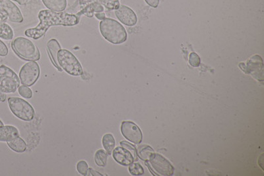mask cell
I'll use <instances>...</instances> for the list:
<instances>
[{"mask_svg":"<svg viewBox=\"0 0 264 176\" xmlns=\"http://www.w3.org/2000/svg\"><path fill=\"white\" fill-rule=\"evenodd\" d=\"M14 37L12 28L5 22L0 23V38L5 41H11Z\"/></svg>","mask_w":264,"mask_h":176,"instance_id":"obj_21","label":"cell"},{"mask_svg":"<svg viewBox=\"0 0 264 176\" xmlns=\"http://www.w3.org/2000/svg\"><path fill=\"white\" fill-rule=\"evenodd\" d=\"M39 24L35 28H29L24 32L26 37L38 40L44 37L48 28L52 26H72L79 24L80 16L62 11L56 12L44 9L39 13Z\"/></svg>","mask_w":264,"mask_h":176,"instance_id":"obj_1","label":"cell"},{"mask_svg":"<svg viewBox=\"0 0 264 176\" xmlns=\"http://www.w3.org/2000/svg\"><path fill=\"white\" fill-rule=\"evenodd\" d=\"M41 69L39 64L35 61L28 62L20 70V82L24 86H33L39 79Z\"/></svg>","mask_w":264,"mask_h":176,"instance_id":"obj_7","label":"cell"},{"mask_svg":"<svg viewBox=\"0 0 264 176\" xmlns=\"http://www.w3.org/2000/svg\"><path fill=\"white\" fill-rule=\"evenodd\" d=\"M99 12H104V7L97 1H95L82 7V10L77 15L79 16L84 15L88 18H91L95 16V13Z\"/></svg>","mask_w":264,"mask_h":176,"instance_id":"obj_16","label":"cell"},{"mask_svg":"<svg viewBox=\"0 0 264 176\" xmlns=\"http://www.w3.org/2000/svg\"><path fill=\"white\" fill-rule=\"evenodd\" d=\"M115 16L122 24L128 26H135L137 22V17L133 10L124 5H120L115 10Z\"/></svg>","mask_w":264,"mask_h":176,"instance_id":"obj_12","label":"cell"},{"mask_svg":"<svg viewBox=\"0 0 264 176\" xmlns=\"http://www.w3.org/2000/svg\"><path fill=\"white\" fill-rule=\"evenodd\" d=\"M145 1L147 4L154 8H156L159 5V0H145Z\"/></svg>","mask_w":264,"mask_h":176,"instance_id":"obj_30","label":"cell"},{"mask_svg":"<svg viewBox=\"0 0 264 176\" xmlns=\"http://www.w3.org/2000/svg\"><path fill=\"white\" fill-rule=\"evenodd\" d=\"M0 23H1V20H0Z\"/></svg>","mask_w":264,"mask_h":176,"instance_id":"obj_37","label":"cell"},{"mask_svg":"<svg viewBox=\"0 0 264 176\" xmlns=\"http://www.w3.org/2000/svg\"><path fill=\"white\" fill-rule=\"evenodd\" d=\"M7 95L0 91V102H4L6 100Z\"/></svg>","mask_w":264,"mask_h":176,"instance_id":"obj_34","label":"cell"},{"mask_svg":"<svg viewBox=\"0 0 264 176\" xmlns=\"http://www.w3.org/2000/svg\"><path fill=\"white\" fill-rule=\"evenodd\" d=\"M189 64L192 67H198L200 66L201 59L195 52H192L190 54Z\"/></svg>","mask_w":264,"mask_h":176,"instance_id":"obj_27","label":"cell"},{"mask_svg":"<svg viewBox=\"0 0 264 176\" xmlns=\"http://www.w3.org/2000/svg\"><path fill=\"white\" fill-rule=\"evenodd\" d=\"M11 48L17 56L26 61H39L41 53L35 44L29 39L22 37L16 38L11 43Z\"/></svg>","mask_w":264,"mask_h":176,"instance_id":"obj_3","label":"cell"},{"mask_svg":"<svg viewBox=\"0 0 264 176\" xmlns=\"http://www.w3.org/2000/svg\"><path fill=\"white\" fill-rule=\"evenodd\" d=\"M112 154L114 160L122 166H130L135 161L134 157L132 153L122 147L114 148Z\"/></svg>","mask_w":264,"mask_h":176,"instance_id":"obj_13","label":"cell"},{"mask_svg":"<svg viewBox=\"0 0 264 176\" xmlns=\"http://www.w3.org/2000/svg\"><path fill=\"white\" fill-rule=\"evenodd\" d=\"M18 92L21 96L26 98V99H30V98L33 97V92H32V90L29 87L22 85V86L19 87Z\"/></svg>","mask_w":264,"mask_h":176,"instance_id":"obj_25","label":"cell"},{"mask_svg":"<svg viewBox=\"0 0 264 176\" xmlns=\"http://www.w3.org/2000/svg\"><path fill=\"white\" fill-rule=\"evenodd\" d=\"M120 145H121V147L130 151V152L132 153V154H133V157H134L135 160H137V156L136 154V148H135L134 145H132L129 142L126 141H122L120 142Z\"/></svg>","mask_w":264,"mask_h":176,"instance_id":"obj_28","label":"cell"},{"mask_svg":"<svg viewBox=\"0 0 264 176\" xmlns=\"http://www.w3.org/2000/svg\"><path fill=\"white\" fill-rule=\"evenodd\" d=\"M97 2L109 10H116L120 7V0H97Z\"/></svg>","mask_w":264,"mask_h":176,"instance_id":"obj_23","label":"cell"},{"mask_svg":"<svg viewBox=\"0 0 264 176\" xmlns=\"http://www.w3.org/2000/svg\"><path fill=\"white\" fill-rule=\"evenodd\" d=\"M20 136L19 131L16 127L12 126H0V142L12 141Z\"/></svg>","mask_w":264,"mask_h":176,"instance_id":"obj_15","label":"cell"},{"mask_svg":"<svg viewBox=\"0 0 264 176\" xmlns=\"http://www.w3.org/2000/svg\"><path fill=\"white\" fill-rule=\"evenodd\" d=\"M99 30L104 39L113 44H121L127 41L128 34L125 28L113 19L105 18L102 20Z\"/></svg>","mask_w":264,"mask_h":176,"instance_id":"obj_2","label":"cell"},{"mask_svg":"<svg viewBox=\"0 0 264 176\" xmlns=\"http://www.w3.org/2000/svg\"><path fill=\"white\" fill-rule=\"evenodd\" d=\"M7 144L11 150L18 153L25 152L26 148H27L26 142L20 136L12 141L7 142Z\"/></svg>","mask_w":264,"mask_h":176,"instance_id":"obj_18","label":"cell"},{"mask_svg":"<svg viewBox=\"0 0 264 176\" xmlns=\"http://www.w3.org/2000/svg\"><path fill=\"white\" fill-rule=\"evenodd\" d=\"M9 50L6 44L0 40V56L5 57L8 55Z\"/></svg>","mask_w":264,"mask_h":176,"instance_id":"obj_29","label":"cell"},{"mask_svg":"<svg viewBox=\"0 0 264 176\" xmlns=\"http://www.w3.org/2000/svg\"><path fill=\"white\" fill-rule=\"evenodd\" d=\"M154 153V149L148 145H141L136 149L137 157L145 162L150 160V157Z\"/></svg>","mask_w":264,"mask_h":176,"instance_id":"obj_20","label":"cell"},{"mask_svg":"<svg viewBox=\"0 0 264 176\" xmlns=\"http://www.w3.org/2000/svg\"><path fill=\"white\" fill-rule=\"evenodd\" d=\"M77 172H79L81 175L86 176H88V166L86 161L81 160L79 161L76 166Z\"/></svg>","mask_w":264,"mask_h":176,"instance_id":"obj_26","label":"cell"},{"mask_svg":"<svg viewBox=\"0 0 264 176\" xmlns=\"http://www.w3.org/2000/svg\"><path fill=\"white\" fill-rule=\"evenodd\" d=\"M102 143L106 152L108 153L109 155L112 154V151L115 148L116 141H115L114 136L110 133H107L104 135Z\"/></svg>","mask_w":264,"mask_h":176,"instance_id":"obj_19","label":"cell"},{"mask_svg":"<svg viewBox=\"0 0 264 176\" xmlns=\"http://www.w3.org/2000/svg\"><path fill=\"white\" fill-rule=\"evenodd\" d=\"M43 4L49 10L62 12L67 7V0H42Z\"/></svg>","mask_w":264,"mask_h":176,"instance_id":"obj_17","label":"cell"},{"mask_svg":"<svg viewBox=\"0 0 264 176\" xmlns=\"http://www.w3.org/2000/svg\"><path fill=\"white\" fill-rule=\"evenodd\" d=\"M61 49V46L57 40L50 39L47 43V51H48L49 58H50L51 62H52L53 65L57 68L59 71H63L58 64L57 60L58 53Z\"/></svg>","mask_w":264,"mask_h":176,"instance_id":"obj_14","label":"cell"},{"mask_svg":"<svg viewBox=\"0 0 264 176\" xmlns=\"http://www.w3.org/2000/svg\"><path fill=\"white\" fill-rule=\"evenodd\" d=\"M57 60L62 69L71 76H81L84 73L82 64L70 51L61 49L58 53Z\"/></svg>","mask_w":264,"mask_h":176,"instance_id":"obj_4","label":"cell"},{"mask_svg":"<svg viewBox=\"0 0 264 176\" xmlns=\"http://www.w3.org/2000/svg\"><path fill=\"white\" fill-rule=\"evenodd\" d=\"M95 18L97 19V20H103L104 19L106 18V15L105 13L104 12H99L95 13Z\"/></svg>","mask_w":264,"mask_h":176,"instance_id":"obj_33","label":"cell"},{"mask_svg":"<svg viewBox=\"0 0 264 176\" xmlns=\"http://www.w3.org/2000/svg\"><path fill=\"white\" fill-rule=\"evenodd\" d=\"M11 1H16L21 5H25L28 3L29 0H11Z\"/></svg>","mask_w":264,"mask_h":176,"instance_id":"obj_35","label":"cell"},{"mask_svg":"<svg viewBox=\"0 0 264 176\" xmlns=\"http://www.w3.org/2000/svg\"><path fill=\"white\" fill-rule=\"evenodd\" d=\"M20 77L11 68L0 66V91L3 93H14L20 85Z\"/></svg>","mask_w":264,"mask_h":176,"instance_id":"obj_6","label":"cell"},{"mask_svg":"<svg viewBox=\"0 0 264 176\" xmlns=\"http://www.w3.org/2000/svg\"><path fill=\"white\" fill-rule=\"evenodd\" d=\"M3 126V123L2 122V121L0 120V126Z\"/></svg>","mask_w":264,"mask_h":176,"instance_id":"obj_36","label":"cell"},{"mask_svg":"<svg viewBox=\"0 0 264 176\" xmlns=\"http://www.w3.org/2000/svg\"><path fill=\"white\" fill-rule=\"evenodd\" d=\"M8 105L11 112L18 118L25 122L33 120L35 109L26 100L18 97H10L8 98Z\"/></svg>","mask_w":264,"mask_h":176,"instance_id":"obj_5","label":"cell"},{"mask_svg":"<svg viewBox=\"0 0 264 176\" xmlns=\"http://www.w3.org/2000/svg\"><path fill=\"white\" fill-rule=\"evenodd\" d=\"M148 162H150V165L156 172V175L159 174L163 176H171L174 174V166L172 165L167 158L160 154L154 153Z\"/></svg>","mask_w":264,"mask_h":176,"instance_id":"obj_9","label":"cell"},{"mask_svg":"<svg viewBox=\"0 0 264 176\" xmlns=\"http://www.w3.org/2000/svg\"><path fill=\"white\" fill-rule=\"evenodd\" d=\"M79 5L80 7H84L86 6V5L89 4L90 3L95 2L97 1V0H79Z\"/></svg>","mask_w":264,"mask_h":176,"instance_id":"obj_31","label":"cell"},{"mask_svg":"<svg viewBox=\"0 0 264 176\" xmlns=\"http://www.w3.org/2000/svg\"><path fill=\"white\" fill-rule=\"evenodd\" d=\"M0 9L6 13L11 22L16 23L23 22L22 11L11 0H0Z\"/></svg>","mask_w":264,"mask_h":176,"instance_id":"obj_11","label":"cell"},{"mask_svg":"<svg viewBox=\"0 0 264 176\" xmlns=\"http://www.w3.org/2000/svg\"><path fill=\"white\" fill-rule=\"evenodd\" d=\"M239 67L243 72L252 75L256 80L264 81V62L261 56L258 55L252 56L247 61L246 64H239Z\"/></svg>","mask_w":264,"mask_h":176,"instance_id":"obj_8","label":"cell"},{"mask_svg":"<svg viewBox=\"0 0 264 176\" xmlns=\"http://www.w3.org/2000/svg\"><path fill=\"white\" fill-rule=\"evenodd\" d=\"M88 176H103V174L99 173V172L92 169V168H88Z\"/></svg>","mask_w":264,"mask_h":176,"instance_id":"obj_32","label":"cell"},{"mask_svg":"<svg viewBox=\"0 0 264 176\" xmlns=\"http://www.w3.org/2000/svg\"><path fill=\"white\" fill-rule=\"evenodd\" d=\"M130 173L132 176H141L144 174V170H143V166L140 164L135 162V163H132L129 166L128 168Z\"/></svg>","mask_w":264,"mask_h":176,"instance_id":"obj_24","label":"cell"},{"mask_svg":"<svg viewBox=\"0 0 264 176\" xmlns=\"http://www.w3.org/2000/svg\"><path fill=\"white\" fill-rule=\"evenodd\" d=\"M121 133L128 141L134 144H140L142 142L143 134L140 128L131 121L122 122Z\"/></svg>","mask_w":264,"mask_h":176,"instance_id":"obj_10","label":"cell"},{"mask_svg":"<svg viewBox=\"0 0 264 176\" xmlns=\"http://www.w3.org/2000/svg\"><path fill=\"white\" fill-rule=\"evenodd\" d=\"M108 156V153L106 152V151H104L103 149L98 150L95 153V156H94L96 164L99 167H105L107 164Z\"/></svg>","mask_w":264,"mask_h":176,"instance_id":"obj_22","label":"cell"}]
</instances>
